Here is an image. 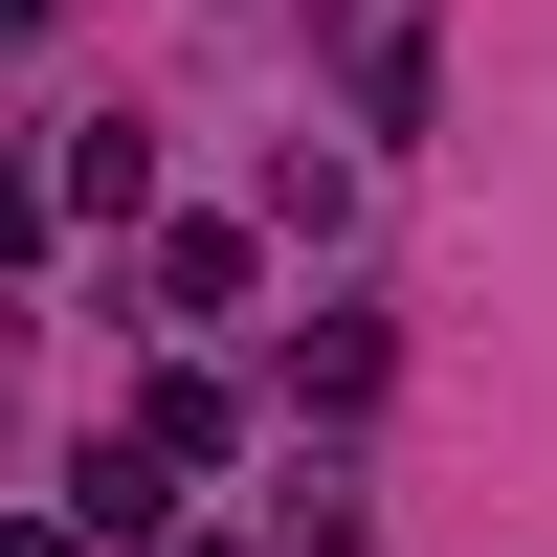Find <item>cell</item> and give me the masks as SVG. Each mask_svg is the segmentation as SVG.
<instances>
[{
  "label": "cell",
  "instance_id": "cell-1",
  "mask_svg": "<svg viewBox=\"0 0 557 557\" xmlns=\"http://www.w3.org/2000/svg\"><path fill=\"white\" fill-rule=\"evenodd\" d=\"M0 557H67V535H0Z\"/></svg>",
  "mask_w": 557,
  "mask_h": 557
},
{
  "label": "cell",
  "instance_id": "cell-2",
  "mask_svg": "<svg viewBox=\"0 0 557 557\" xmlns=\"http://www.w3.org/2000/svg\"><path fill=\"white\" fill-rule=\"evenodd\" d=\"M201 557H223V535H201Z\"/></svg>",
  "mask_w": 557,
  "mask_h": 557
}]
</instances>
